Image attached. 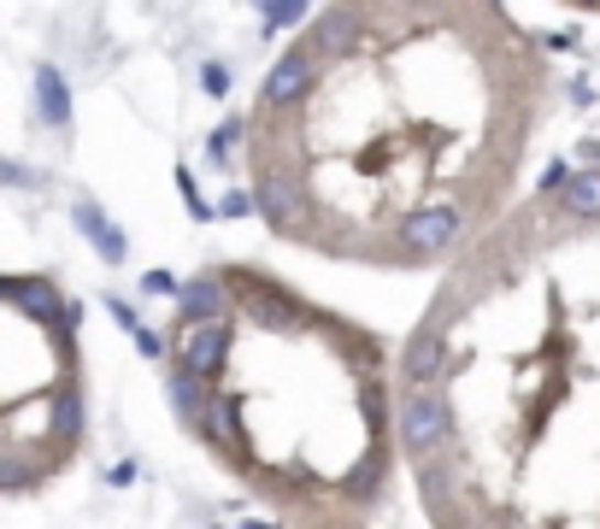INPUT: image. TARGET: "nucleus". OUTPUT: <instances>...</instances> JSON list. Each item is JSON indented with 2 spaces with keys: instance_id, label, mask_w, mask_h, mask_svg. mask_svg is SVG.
Listing matches in <instances>:
<instances>
[{
  "instance_id": "f257e3e1",
  "label": "nucleus",
  "mask_w": 600,
  "mask_h": 529,
  "mask_svg": "<svg viewBox=\"0 0 600 529\" xmlns=\"http://www.w3.org/2000/svg\"><path fill=\"white\" fill-rule=\"evenodd\" d=\"M83 306L54 277H0V494H36L89 441Z\"/></svg>"
},
{
  "instance_id": "f03ea898",
  "label": "nucleus",
  "mask_w": 600,
  "mask_h": 529,
  "mask_svg": "<svg viewBox=\"0 0 600 529\" xmlns=\"http://www.w3.org/2000/svg\"><path fill=\"white\" fill-rule=\"evenodd\" d=\"M394 441H401L406 459L448 448V441H454V400L441 395L436 383H430V388H406L401 418H394Z\"/></svg>"
},
{
  "instance_id": "7ed1b4c3",
  "label": "nucleus",
  "mask_w": 600,
  "mask_h": 529,
  "mask_svg": "<svg viewBox=\"0 0 600 529\" xmlns=\"http://www.w3.org/2000/svg\"><path fill=\"white\" fill-rule=\"evenodd\" d=\"M554 195H559L565 218H589V224H600V170H571Z\"/></svg>"
},
{
  "instance_id": "20e7f679",
  "label": "nucleus",
  "mask_w": 600,
  "mask_h": 529,
  "mask_svg": "<svg viewBox=\"0 0 600 529\" xmlns=\"http://www.w3.org/2000/svg\"><path fill=\"white\" fill-rule=\"evenodd\" d=\"M77 230L100 247V260H107V265H124V235L107 224V212H100L95 200H77Z\"/></svg>"
},
{
  "instance_id": "39448f33",
  "label": "nucleus",
  "mask_w": 600,
  "mask_h": 529,
  "mask_svg": "<svg viewBox=\"0 0 600 529\" xmlns=\"http://www.w3.org/2000/svg\"><path fill=\"white\" fill-rule=\"evenodd\" d=\"M36 107L47 112V124H54L59 135L72 130V95H65V77L54 71V65H42L36 71Z\"/></svg>"
},
{
  "instance_id": "423d86ee",
  "label": "nucleus",
  "mask_w": 600,
  "mask_h": 529,
  "mask_svg": "<svg viewBox=\"0 0 600 529\" xmlns=\"http://www.w3.org/2000/svg\"><path fill=\"white\" fill-rule=\"evenodd\" d=\"M306 12H313V0H271L265 30L271 36H277V30H295V24H306Z\"/></svg>"
},
{
  "instance_id": "0eeeda50",
  "label": "nucleus",
  "mask_w": 600,
  "mask_h": 529,
  "mask_svg": "<svg viewBox=\"0 0 600 529\" xmlns=\"http://www.w3.org/2000/svg\"><path fill=\"white\" fill-rule=\"evenodd\" d=\"M242 135H248V124H242V118H230V124H225V130H218V135H212V142H207V147H212V159H218V165H225V159H230V147H236V142H242Z\"/></svg>"
},
{
  "instance_id": "6e6552de",
  "label": "nucleus",
  "mask_w": 600,
  "mask_h": 529,
  "mask_svg": "<svg viewBox=\"0 0 600 529\" xmlns=\"http://www.w3.org/2000/svg\"><path fill=\"white\" fill-rule=\"evenodd\" d=\"M177 189H183V200H188V212H195L200 224H207V218H212V207H207V195L195 189V177H188V170H177Z\"/></svg>"
},
{
  "instance_id": "1a4fd4ad",
  "label": "nucleus",
  "mask_w": 600,
  "mask_h": 529,
  "mask_svg": "<svg viewBox=\"0 0 600 529\" xmlns=\"http://www.w3.org/2000/svg\"><path fill=\"white\" fill-rule=\"evenodd\" d=\"M218 212H225V218H248L253 212V195L248 189H230L225 200H218Z\"/></svg>"
},
{
  "instance_id": "9d476101",
  "label": "nucleus",
  "mask_w": 600,
  "mask_h": 529,
  "mask_svg": "<svg viewBox=\"0 0 600 529\" xmlns=\"http://www.w3.org/2000/svg\"><path fill=\"white\" fill-rule=\"evenodd\" d=\"M207 95H218V100L230 95V77H225V65H207Z\"/></svg>"
},
{
  "instance_id": "9b49d317",
  "label": "nucleus",
  "mask_w": 600,
  "mask_h": 529,
  "mask_svg": "<svg viewBox=\"0 0 600 529\" xmlns=\"http://www.w3.org/2000/svg\"><path fill=\"white\" fill-rule=\"evenodd\" d=\"M565 177H571V165H547V177H542V195H554Z\"/></svg>"
},
{
  "instance_id": "f8f14e48",
  "label": "nucleus",
  "mask_w": 600,
  "mask_h": 529,
  "mask_svg": "<svg viewBox=\"0 0 600 529\" xmlns=\"http://www.w3.org/2000/svg\"><path fill=\"white\" fill-rule=\"evenodd\" d=\"M142 288H148V295H171V288H177V283H171L165 271H148V283H142Z\"/></svg>"
}]
</instances>
